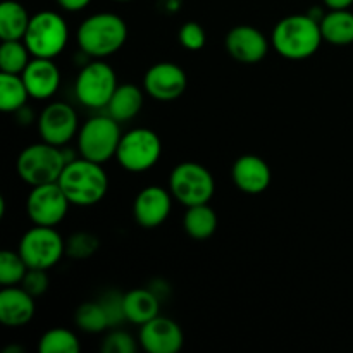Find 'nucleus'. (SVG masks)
Wrapping results in <instances>:
<instances>
[{
	"mask_svg": "<svg viewBox=\"0 0 353 353\" xmlns=\"http://www.w3.org/2000/svg\"><path fill=\"white\" fill-rule=\"evenodd\" d=\"M323 41L319 21L309 14H292L283 17L271 34L274 50L288 61H303L312 57Z\"/></svg>",
	"mask_w": 353,
	"mask_h": 353,
	"instance_id": "obj_1",
	"label": "nucleus"
},
{
	"mask_svg": "<svg viewBox=\"0 0 353 353\" xmlns=\"http://www.w3.org/2000/svg\"><path fill=\"white\" fill-rule=\"evenodd\" d=\"M57 183L76 207L97 205L109 192V176L103 164L83 157L68 162Z\"/></svg>",
	"mask_w": 353,
	"mask_h": 353,
	"instance_id": "obj_2",
	"label": "nucleus"
},
{
	"mask_svg": "<svg viewBox=\"0 0 353 353\" xmlns=\"http://www.w3.org/2000/svg\"><path fill=\"white\" fill-rule=\"evenodd\" d=\"M128 24L114 12H97L86 17L76 31V43L92 59H105L124 47Z\"/></svg>",
	"mask_w": 353,
	"mask_h": 353,
	"instance_id": "obj_3",
	"label": "nucleus"
},
{
	"mask_svg": "<svg viewBox=\"0 0 353 353\" xmlns=\"http://www.w3.org/2000/svg\"><path fill=\"white\" fill-rule=\"evenodd\" d=\"M65 155L62 147L47 143L41 140L40 143L28 145L23 148L16 162V169L19 178L30 186L57 183L64 171Z\"/></svg>",
	"mask_w": 353,
	"mask_h": 353,
	"instance_id": "obj_4",
	"label": "nucleus"
},
{
	"mask_svg": "<svg viewBox=\"0 0 353 353\" xmlns=\"http://www.w3.org/2000/svg\"><path fill=\"white\" fill-rule=\"evenodd\" d=\"M123 138L121 123H117L109 114L93 116L79 128L76 143H78L79 157L88 161L105 164L116 157L117 147Z\"/></svg>",
	"mask_w": 353,
	"mask_h": 353,
	"instance_id": "obj_5",
	"label": "nucleus"
},
{
	"mask_svg": "<svg viewBox=\"0 0 353 353\" xmlns=\"http://www.w3.org/2000/svg\"><path fill=\"white\" fill-rule=\"evenodd\" d=\"M23 41L33 57L55 59L68 47L69 26L55 10H40L31 16Z\"/></svg>",
	"mask_w": 353,
	"mask_h": 353,
	"instance_id": "obj_6",
	"label": "nucleus"
},
{
	"mask_svg": "<svg viewBox=\"0 0 353 353\" xmlns=\"http://www.w3.org/2000/svg\"><path fill=\"white\" fill-rule=\"evenodd\" d=\"M117 86L116 71L102 59H92L76 76L74 95L86 109L102 110L109 105Z\"/></svg>",
	"mask_w": 353,
	"mask_h": 353,
	"instance_id": "obj_7",
	"label": "nucleus"
},
{
	"mask_svg": "<svg viewBox=\"0 0 353 353\" xmlns=\"http://www.w3.org/2000/svg\"><path fill=\"white\" fill-rule=\"evenodd\" d=\"M169 192L185 207L209 203L216 192L214 176L199 162H181L169 176Z\"/></svg>",
	"mask_w": 353,
	"mask_h": 353,
	"instance_id": "obj_8",
	"label": "nucleus"
},
{
	"mask_svg": "<svg viewBox=\"0 0 353 353\" xmlns=\"http://www.w3.org/2000/svg\"><path fill=\"white\" fill-rule=\"evenodd\" d=\"M161 155L162 141L159 134L148 128H134L123 133L116 161L128 172H145L157 164Z\"/></svg>",
	"mask_w": 353,
	"mask_h": 353,
	"instance_id": "obj_9",
	"label": "nucleus"
},
{
	"mask_svg": "<svg viewBox=\"0 0 353 353\" xmlns=\"http://www.w3.org/2000/svg\"><path fill=\"white\" fill-rule=\"evenodd\" d=\"M19 255L30 269L55 268L65 255V241L55 228L37 226L23 234L17 248Z\"/></svg>",
	"mask_w": 353,
	"mask_h": 353,
	"instance_id": "obj_10",
	"label": "nucleus"
},
{
	"mask_svg": "<svg viewBox=\"0 0 353 353\" xmlns=\"http://www.w3.org/2000/svg\"><path fill=\"white\" fill-rule=\"evenodd\" d=\"M71 202L59 186V183L31 186L26 199L28 217L37 226L55 228L65 219Z\"/></svg>",
	"mask_w": 353,
	"mask_h": 353,
	"instance_id": "obj_11",
	"label": "nucleus"
},
{
	"mask_svg": "<svg viewBox=\"0 0 353 353\" xmlns=\"http://www.w3.org/2000/svg\"><path fill=\"white\" fill-rule=\"evenodd\" d=\"M38 134L47 143L64 147L78 137L79 123L74 107L65 102H52L37 119Z\"/></svg>",
	"mask_w": 353,
	"mask_h": 353,
	"instance_id": "obj_12",
	"label": "nucleus"
},
{
	"mask_svg": "<svg viewBox=\"0 0 353 353\" xmlns=\"http://www.w3.org/2000/svg\"><path fill=\"white\" fill-rule=\"evenodd\" d=\"M186 72L174 62H157L143 76V90L159 102H172L186 92Z\"/></svg>",
	"mask_w": 353,
	"mask_h": 353,
	"instance_id": "obj_13",
	"label": "nucleus"
},
{
	"mask_svg": "<svg viewBox=\"0 0 353 353\" xmlns=\"http://www.w3.org/2000/svg\"><path fill=\"white\" fill-rule=\"evenodd\" d=\"M172 193L159 185L145 186L133 202V217L145 230H154L168 221L172 209Z\"/></svg>",
	"mask_w": 353,
	"mask_h": 353,
	"instance_id": "obj_14",
	"label": "nucleus"
},
{
	"mask_svg": "<svg viewBox=\"0 0 353 353\" xmlns=\"http://www.w3.org/2000/svg\"><path fill=\"white\" fill-rule=\"evenodd\" d=\"M138 341L148 353H176L183 348L185 334L176 321L157 316L140 326Z\"/></svg>",
	"mask_w": 353,
	"mask_h": 353,
	"instance_id": "obj_15",
	"label": "nucleus"
},
{
	"mask_svg": "<svg viewBox=\"0 0 353 353\" xmlns=\"http://www.w3.org/2000/svg\"><path fill=\"white\" fill-rule=\"evenodd\" d=\"M226 50L234 61L241 64H257L264 61L269 52V40L261 30L248 24H240L228 31Z\"/></svg>",
	"mask_w": 353,
	"mask_h": 353,
	"instance_id": "obj_16",
	"label": "nucleus"
},
{
	"mask_svg": "<svg viewBox=\"0 0 353 353\" xmlns=\"http://www.w3.org/2000/svg\"><path fill=\"white\" fill-rule=\"evenodd\" d=\"M231 178L236 188L247 195L264 193L271 185V168L262 157L254 154L241 155L234 161Z\"/></svg>",
	"mask_w": 353,
	"mask_h": 353,
	"instance_id": "obj_17",
	"label": "nucleus"
},
{
	"mask_svg": "<svg viewBox=\"0 0 353 353\" xmlns=\"http://www.w3.org/2000/svg\"><path fill=\"white\" fill-rule=\"evenodd\" d=\"M30 97L34 100H48L57 93L61 86V69L54 59L33 57L21 72Z\"/></svg>",
	"mask_w": 353,
	"mask_h": 353,
	"instance_id": "obj_18",
	"label": "nucleus"
},
{
	"mask_svg": "<svg viewBox=\"0 0 353 353\" xmlns=\"http://www.w3.org/2000/svg\"><path fill=\"white\" fill-rule=\"evenodd\" d=\"M34 296L23 286H3L0 292V323L7 327H21L34 317Z\"/></svg>",
	"mask_w": 353,
	"mask_h": 353,
	"instance_id": "obj_19",
	"label": "nucleus"
},
{
	"mask_svg": "<svg viewBox=\"0 0 353 353\" xmlns=\"http://www.w3.org/2000/svg\"><path fill=\"white\" fill-rule=\"evenodd\" d=\"M161 299L150 288H134L124 293V314L126 321L143 326L154 317L161 316Z\"/></svg>",
	"mask_w": 353,
	"mask_h": 353,
	"instance_id": "obj_20",
	"label": "nucleus"
},
{
	"mask_svg": "<svg viewBox=\"0 0 353 353\" xmlns=\"http://www.w3.org/2000/svg\"><path fill=\"white\" fill-rule=\"evenodd\" d=\"M145 90L138 88L133 83H126V85H119L114 92L112 99H110L109 105L105 107V112L110 117L117 121V123H130L133 121L138 114L143 109V97Z\"/></svg>",
	"mask_w": 353,
	"mask_h": 353,
	"instance_id": "obj_21",
	"label": "nucleus"
},
{
	"mask_svg": "<svg viewBox=\"0 0 353 353\" xmlns=\"http://www.w3.org/2000/svg\"><path fill=\"white\" fill-rule=\"evenodd\" d=\"M323 40L336 47L353 43V12L348 9L330 10L321 19Z\"/></svg>",
	"mask_w": 353,
	"mask_h": 353,
	"instance_id": "obj_22",
	"label": "nucleus"
},
{
	"mask_svg": "<svg viewBox=\"0 0 353 353\" xmlns=\"http://www.w3.org/2000/svg\"><path fill=\"white\" fill-rule=\"evenodd\" d=\"M30 21L31 16L23 3L3 0L0 3V40H23Z\"/></svg>",
	"mask_w": 353,
	"mask_h": 353,
	"instance_id": "obj_23",
	"label": "nucleus"
},
{
	"mask_svg": "<svg viewBox=\"0 0 353 353\" xmlns=\"http://www.w3.org/2000/svg\"><path fill=\"white\" fill-rule=\"evenodd\" d=\"M217 214L209 203H200V205L186 207L183 228L186 234L193 240H209L217 230Z\"/></svg>",
	"mask_w": 353,
	"mask_h": 353,
	"instance_id": "obj_24",
	"label": "nucleus"
},
{
	"mask_svg": "<svg viewBox=\"0 0 353 353\" xmlns=\"http://www.w3.org/2000/svg\"><path fill=\"white\" fill-rule=\"evenodd\" d=\"M30 92L21 74L0 72V110L6 114H16L26 107Z\"/></svg>",
	"mask_w": 353,
	"mask_h": 353,
	"instance_id": "obj_25",
	"label": "nucleus"
},
{
	"mask_svg": "<svg viewBox=\"0 0 353 353\" xmlns=\"http://www.w3.org/2000/svg\"><path fill=\"white\" fill-rule=\"evenodd\" d=\"M76 326L88 334H100L107 331L110 326V321L100 302H85L76 309L74 314Z\"/></svg>",
	"mask_w": 353,
	"mask_h": 353,
	"instance_id": "obj_26",
	"label": "nucleus"
},
{
	"mask_svg": "<svg viewBox=\"0 0 353 353\" xmlns=\"http://www.w3.org/2000/svg\"><path fill=\"white\" fill-rule=\"evenodd\" d=\"M33 57L23 40H6L0 45V72L21 74Z\"/></svg>",
	"mask_w": 353,
	"mask_h": 353,
	"instance_id": "obj_27",
	"label": "nucleus"
},
{
	"mask_svg": "<svg viewBox=\"0 0 353 353\" xmlns=\"http://www.w3.org/2000/svg\"><path fill=\"white\" fill-rule=\"evenodd\" d=\"M81 350L78 336L65 327H52L38 341L40 353H78Z\"/></svg>",
	"mask_w": 353,
	"mask_h": 353,
	"instance_id": "obj_28",
	"label": "nucleus"
},
{
	"mask_svg": "<svg viewBox=\"0 0 353 353\" xmlns=\"http://www.w3.org/2000/svg\"><path fill=\"white\" fill-rule=\"evenodd\" d=\"M26 262L19 255V252L2 250L0 252V285L16 286L21 285L28 272Z\"/></svg>",
	"mask_w": 353,
	"mask_h": 353,
	"instance_id": "obj_29",
	"label": "nucleus"
},
{
	"mask_svg": "<svg viewBox=\"0 0 353 353\" xmlns=\"http://www.w3.org/2000/svg\"><path fill=\"white\" fill-rule=\"evenodd\" d=\"M100 240L90 231H76L65 240V255L72 261H86L99 252Z\"/></svg>",
	"mask_w": 353,
	"mask_h": 353,
	"instance_id": "obj_30",
	"label": "nucleus"
},
{
	"mask_svg": "<svg viewBox=\"0 0 353 353\" xmlns=\"http://www.w3.org/2000/svg\"><path fill=\"white\" fill-rule=\"evenodd\" d=\"M178 40L181 47L186 48V50L199 52L205 47L207 33L202 24L195 23V21H188V23H185L179 28Z\"/></svg>",
	"mask_w": 353,
	"mask_h": 353,
	"instance_id": "obj_31",
	"label": "nucleus"
},
{
	"mask_svg": "<svg viewBox=\"0 0 353 353\" xmlns=\"http://www.w3.org/2000/svg\"><path fill=\"white\" fill-rule=\"evenodd\" d=\"M100 350L103 353H134L137 352V341L128 331L112 330L103 336Z\"/></svg>",
	"mask_w": 353,
	"mask_h": 353,
	"instance_id": "obj_32",
	"label": "nucleus"
},
{
	"mask_svg": "<svg viewBox=\"0 0 353 353\" xmlns=\"http://www.w3.org/2000/svg\"><path fill=\"white\" fill-rule=\"evenodd\" d=\"M100 305L107 312L110 321V326L117 327L126 321V314H124V295L117 290H109L100 296Z\"/></svg>",
	"mask_w": 353,
	"mask_h": 353,
	"instance_id": "obj_33",
	"label": "nucleus"
},
{
	"mask_svg": "<svg viewBox=\"0 0 353 353\" xmlns=\"http://www.w3.org/2000/svg\"><path fill=\"white\" fill-rule=\"evenodd\" d=\"M48 285H50V281H48L47 271H43V269H28L26 276L21 281V286L34 299L43 295L48 290Z\"/></svg>",
	"mask_w": 353,
	"mask_h": 353,
	"instance_id": "obj_34",
	"label": "nucleus"
},
{
	"mask_svg": "<svg viewBox=\"0 0 353 353\" xmlns=\"http://www.w3.org/2000/svg\"><path fill=\"white\" fill-rule=\"evenodd\" d=\"M55 2L65 12H79V10L86 9L92 0H55Z\"/></svg>",
	"mask_w": 353,
	"mask_h": 353,
	"instance_id": "obj_35",
	"label": "nucleus"
},
{
	"mask_svg": "<svg viewBox=\"0 0 353 353\" xmlns=\"http://www.w3.org/2000/svg\"><path fill=\"white\" fill-rule=\"evenodd\" d=\"M323 2L330 10L350 9V7L353 6V0H323Z\"/></svg>",
	"mask_w": 353,
	"mask_h": 353,
	"instance_id": "obj_36",
	"label": "nucleus"
},
{
	"mask_svg": "<svg viewBox=\"0 0 353 353\" xmlns=\"http://www.w3.org/2000/svg\"><path fill=\"white\" fill-rule=\"evenodd\" d=\"M3 353H23V348L17 347V345H10V347H7Z\"/></svg>",
	"mask_w": 353,
	"mask_h": 353,
	"instance_id": "obj_37",
	"label": "nucleus"
},
{
	"mask_svg": "<svg viewBox=\"0 0 353 353\" xmlns=\"http://www.w3.org/2000/svg\"><path fill=\"white\" fill-rule=\"evenodd\" d=\"M112 2H131V0H112Z\"/></svg>",
	"mask_w": 353,
	"mask_h": 353,
	"instance_id": "obj_38",
	"label": "nucleus"
}]
</instances>
